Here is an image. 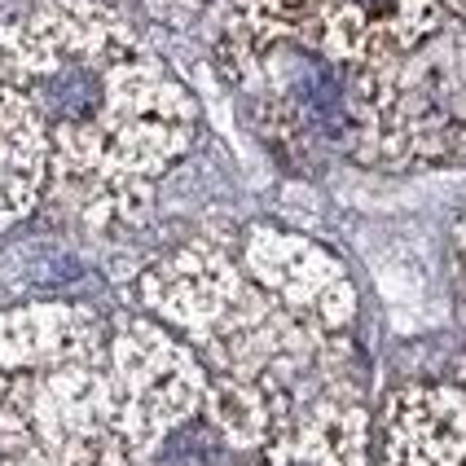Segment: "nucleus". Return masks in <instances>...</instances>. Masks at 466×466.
Returning <instances> with one entry per match:
<instances>
[{"label": "nucleus", "mask_w": 466, "mask_h": 466, "mask_svg": "<svg viewBox=\"0 0 466 466\" xmlns=\"http://www.w3.org/2000/svg\"><path fill=\"white\" fill-rule=\"evenodd\" d=\"M268 466H357V418H317Z\"/></svg>", "instance_id": "7ed1b4c3"}, {"label": "nucleus", "mask_w": 466, "mask_h": 466, "mask_svg": "<svg viewBox=\"0 0 466 466\" xmlns=\"http://www.w3.org/2000/svg\"><path fill=\"white\" fill-rule=\"evenodd\" d=\"M45 102L57 119H66V124H88L93 115H97V102H102V84L93 71H84V66H71V71H62V76H53L45 84Z\"/></svg>", "instance_id": "20e7f679"}, {"label": "nucleus", "mask_w": 466, "mask_h": 466, "mask_svg": "<svg viewBox=\"0 0 466 466\" xmlns=\"http://www.w3.org/2000/svg\"><path fill=\"white\" fill-rule=\"evenodd\" d=\"M251 5L268 23L317 35L339 53L414 45L431 18V0H251Z\"/></svg>", "instance_id": "f257e3e1"}, {"label": "nucleus", "mask_w": 466, "mask_h": 466, "mask_svg": "<svg viewBox=\"0 0 466 466\" xmlns=\"http://www.w3.org/2000/svg\"><path fill=\"white\" fill-rule=\"evenodd\" d=\"M388 106L405 146L431 155L466 146V53L449 45L400 66Z\"/></svg>", "instance_id": "f03ea898"}]
</instances>
